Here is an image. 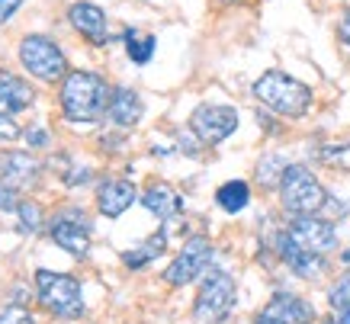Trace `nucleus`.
Segmentation results:
<instances>
[{"mask_svg":"<svg viewBox=\"0 0 350 324\" xmlns=\"http://www.w3.org/2000/svg\"><path fill=\"white\" fill-rule=\"evenodd\" d=\"M113 90L100 74L71 71L62 84V109L71 122H96L109 109Z\"/></svg>","mask_w":350,"mask_h":324,"instance_id":"1","label":"nucleus"},{"mask_svg":"<svg viewBox=\"0 0 350 324\" xmlns=\"http://www.w3.org/2000/svg\"><path fill=\"white\" fill-rule=\"evenodd\" d=\"M254 96L267 109H273L280 116H289V119L306 116L308 106H312V90L302 81H296V77H289L283 71L260 74L254 81Z\"/></svg>","mask_w":350,"mask_h":324,"instance_id":"2","label":"nucleus"},{"mask_svg":"<svg viewBox=\"0 0 350 324\" xmlns=\"http://www.w3.org/2000/svg\"><path fill=\"white\" fill-rule=\"evenodd\" d=\"M280 199H283V209L293 212V215H315L328 206V193L306 164H289L283 170Z\"/></svg>","mask_w":350,"mask_h":324,"instance_id":"3","label":"nucleus"},{"mask_svg":"<svg viewBox=\"0 0 350 324\" xmlns=\"http://www.w3.org/2000/svg\"><path fill=\"white\" fill-rule=\"evenodd\" d=\"M234 308V280L222 270H213L200 286V295L193 302V321L196 324H219Z\"/></svg>","mask_w":350,"mask_h":324,"instance_id":"4","label":"nucleus"},{"mask_svg":"<svg viewBox=\"0 0 350 324\" xmlns=\"http://www.w3.org/2000/svg\"><path fill=\"white\" fill-rule=\"evenodd\" d=\"M39 282V299L49 312H55L58 318H77L84 312V295H81V282L75 276H64V273L52 270H39L36 273Z\"/></svg>","mask_w":350,"mask_h":324,"instance_id":"5","label":"nucleus"},{"mask_svg":"<svg viewBox=\"0 0 350 324\" xmlns=\"http://www.w3.org/2000/svg\"><path fill=\"white\" fill-rule=\"evenodd\" d=\"M20 62L29 74H36L39 81H58L68 71V62H64V52L52 39L45 36H26L20 42Z\"/></svg>","mask_w":350,"mask_h":324,"instance_id":"6","label":"nucleus"},{"mask_svg":"<svg viewBox=\"0 0 350 324\" xmlns=\"http://www.w3.org/2000/svg\"><path fill=\"white\" fill-rule=\"evenodd\" d=\"M190 129L202 145H219V141H225L238 129V113L232 106H222V103H202L193 109Z\"/></svg>","mask_w":350,"mask_h":324,"instance_id":"7","label":"nucleus"},{"mask_svg":"<svg viewBox=\"0 0 350 324\" xmlns=\"http://www.w3.org/2000/svg\"><path fill=\"white\" fill-rule=\"evenodd\" d=\"M209 263H213V244H209V238H190L183 244V251L177 254V260L167 267L164 280L170 286H187L196 276H202Z\"/></svg>","mask_w":350,"mask_h":324,"instance_id":"8","label":"nucleus"},{"mask_svg":"<svg viewBox=\"0 0 350 324\" xmlns=\"http://www.w3.org/2000/svg\"><path fill=\"white\" fill-rule=\"evenodd\" d=\"M289 238L312 254H325L338 244V231H334L331 221H321L315 215H296L293 225H289Z\"/></svg>","mask_w":350,"mask_h":324,"instance_id":"9","label":"nucleus"},{"mask_svg":"<svg viewBox=\"0 0 350 324\" xmlns=\"http://www.w3.org/2000/svg\"><path fill=\"white\" fill-rule=\"evenodd\" d=\"M52 238L55 244H62L64 251L75 254V257H84L90 251V228H87L84 215H62V219H55Z\"/></svg>","mask_w":350,"mask_h":324,"instance_id":"10","label":"nucleus"},{"mask_svg":"<svg viewBox=\"0 0 350 324\" xmlns=\"http://www.w3.org/2000/svg\"><path fill=\"white\" fill-rule=\"evenodd\" d=\"M68 20L81 36H87L94 45H107L109 32H107V13L94 7V3H75L68 10Z\"/></svg>","mask_w":350,"mask_h":324,"instance_id":"11","label":"nucleus"},{"mask_svg":"<svg viewBox=\"0 0 350 324\" xmlns=\"http://www.w3.org/2000/svg\"><path fill=\"white\" fill-rule=\"evenodd\" d=\"M276 247H280V257L293 267V273H299V276H306V280H312V276H319L321 270H325V260H321V254H312L306 251L302 244H296V241L286 234H280V241H276Z\"/></svg>","mask_w":350,"mask_h":324,"instance_id":"12","label":"nucleus"},{"mask_svg":"<svg viewBox=\"0 0 350 324\" xmlns=\"http://www.w3.org/2000/svg\"><path fill=\"white\" fill-rule=\"evenodd\" d=\"M39 177V164L23 151H7L0 154V180L10 187H29Z\"/></svg>","mask_w":350,"mask_h":324,"instance_id":"13","label":"nucleus"},{"mask_svg":"<svg viewBox=\"0 0 350 324\" xmlns=\"http://www.w3.org/2000/svg\"><path fill=\"white\" fill-rule=\"evenodd\" d=\"M32 96L36 94L29 90L26 81H20L10 71H0V116H13L20 109H26L32 103Z\"/></svg>","mask_w":350,"mask_h":324,"instance_id":"14","label":"nucleus"},{"mask_svg":"<svg viewBox=\"0 0 350 324\" xmlns=\"http://www.w3.org/2000/svg\"><path fill=\"white\" fill-rule=\"evenodd\" d=\"M135 199H138V193L129 180H109V183H103V189H100V212H103L107 219H119Z\"/></svg>","mask_w":350,"mask_h":324,"instance_id":"15","label":"nucleus"},{"mask_svg":"<svg viewBox=\"0 0 350 324\" xmlns=\"http://www.w3.org/2000/svg\"><path fill=\"white\" fill-rule=\"evenodd\" d=\"M264 314L267 318H276V321H283V324H308L315 312H312L299 295L280 293V295H273V302L264 308Z\"/></svg>","mask_w":350,"mask_h":324,"instance_id":"16","label":"nucleus"},{"mask_svg":"<svg viewBox=\"0 0 350 324\" xmlns=\"http://www.w3.org/2000/svg\"><path fill=\"white\" fill-rule=\"evenodd\" d=\"M109 119L116 122V126L122 129H132L142 119V113H145V106H142V100H138L135 90H113V100H109Z\"/></svg>","mask_w":350,"mask_h":324,"instance_id":"17","label":"nucleus"},{"mask_svg":"<svg viewBox=\"0 0 350 324\" xmlns=\"http://www.w3.org/2000/svg\"><path fill=\"white\" fill-rule=\"evenodd\" d=\"M142 206L151 212V215H158L161 221H167V219H174L177 212H180V196L174 193V189L167 187V183H158V187H151L145 196H142Z\"/></svg>","mask_w":350,"mask_h":324,"instance_id":"18","label":"nucleus"},{"mask_svg":"<svg viewBox=\"0 0 350 324\" xmlns=\"http://www.w3.org/2000/svg\"><path fill=\"white\" fill-rule=\"evenodd\" d=\"M215 202L222 206L225 212H241L247 202H251V187L244 183V180H228L222 187L215 189Z\"/></svg>","mask_w":350,"mask_h":324,"instance_id":"19","label":"nucleus"},{"mask_svg":"<svg viewBox=\"0 0 350 324\" xmlns=\"http://www.w3.org/2000/svg\"><path fill=\"white\" fill-rule=\"evenodd\" d=\"M164 244H167V234L164 231H158V234H151L142 247H135V251H129L122 260H126V267H145L148 260H154L161 251H164Z\"/></svg>","mask_w":350,"mask_h":324,"instance_id":"20","label":"nucleus"},{"mask_svg":"<svg viewBox=\"0 0 350 324\" xmlns=\"http://www.w3.org/2000/svg\"><path fill=\"white\" fill-rule=\"evenodd\" d=\"M126 52L135 64H148L154 55V36H138V32H126Z\"/></svg>","mask_w":350,"mask_h":324,"instance_id":"21","label":"nucleus"},{"mask_svg":"<svg viewBox=\"0 0 350 324\" xmlns=\"http://www.w3.org/2000/svg\"><path fill=\"white\" fill-rule=\"evenodd\" d=\"M286 167H289V164L280 154H270V157H264V161L257 164V180H260L264 187H273V183H280V180H283V170H286Z\"/></svg>","mask_w":350,"mask_h":324,"instance_id":"22","label":"nucleus"},{"mask_svg":"<svg viewBox=\"0 0 350 324\" xmlns=\"http://www.w3.org/2000/svg\"><path fill=\"white\" fill-rule=\"evenodd\" d=\"M319 157L328 164V167L350 170V145H325L319 151Z\"/></svg>","mask_w":350,"mask_h":324,"instance_id":"23","label":"nucleus"},{"mask_svg":"<svg viewBox=\"0 0 350 324\" xmlns=\"http://www.w3.org/2000/svg\"><path fill=\"white\" fill-rule=\"evenodd\" d=\"M328 302L334 312H344L350 305V276H344V280H338V286L328 293Z\"/></svg>","mask_w":350,"mask_h":324,"instance_id":"24","label":"nucleus"},{"mask_svg":"<svg viewBox=\"0 0 350 324\" xmlns=\"http://www.w3.org/2000/svg\"><path fill=\"white\" fill-rule=\"evenodd\" d=\"M0 324H36V321H32L29 308H23V305H3L0 308Z\"/></svg>","mask_w":350,"mask_h":324,"instance_id":"25","label":"nucleus"},{"mask_svg":"<svg viewBox=\"0 0 350 324\" xmlns=\"http://www.w3.org/2000/svg\"><path fill=\"white\" fill-rule=\"evenodd\" d=\"M16 209H20V215H23V228L26 231H36L42 225V209H39L36 202H20Z\"/></svg>","mask_w":350,"mask_h":324,"instance_id":"26","label":"nucleus"},{"mask_svg":"<svg viewBox=\"0 0 350 324\" xmlns=\"http://www.w3.org/2000/svg\"><path fill=\"white\" fill-rule=\"evenodd\" d=\"M16 206H20V202H16V189L0 180V212H10V209H16Z\"/></svg>","mask_w":350,"mask_h":324,"instance_id":"27","label":"nucleus"},{"mask_svg":"<svg viewBox=\"0 0 350 324\" xmlns=\"http://www.w3.org/2000/svg\"><path fill=\"white\" fill-rule=\"evenodd\" d=\"M16 135H20V126L13 122L10 116H0V141H13Z\"/></svg>","mask_w":350,"mask_h":324,"instance_id":"28","label":"nucleus"},{"mask_svg":"<svg viewBox=\"0 0 350 324\" xmlns=\"http://www.w3.org/2000/svg\"><path fill=\"white\" fill-rule=\"evenodd\" d=\"M23 0H0V23H7L16 13V7H20Z\"/></svg>","mask_w":350,"mask_h":324,"instance_id":"29","label":"nucleus"},{"mask_svg":"<svg viewBox=\"0 0 350 324\" xmlns=\"http://www.w3.org/2000/svg\"><path fill=\"white\" fill-rule=\"evenodd\" d=\"M338 36H340V42H344V45H350V10L344 13V20H340Z\"/></svg>","mask_w":350,"mask_h":324,"instance_id":"30","label":"nucleus"},{"mask_svg":"<svg viewBox=\"0 0 350 324\" xmlns=\"http://www.w3.org/2000/svg\"><path fill=\"white\" fill-rule=\"evenodd\" d=\"M26 138H29V145H45V141H49V135H45L42 129H32Z\"/></svg>","mask_w":350,"mask_h":324,"instance_id":"31","label":"nucleus"},{"mask_svg":"<svg viewBox=\"0 0 350 324\" xmlns=\"http://www.w3.org/2000/svg\"><path fill=\"white\" fill-rule=\"evenodd\" d=\"M340 314V318H338V324H350V305H347V308H344V312H338Z\"/></svg>","mask_w":350,"mask_h":324,"instance_id":"32","label":"nucleus"},{"mask_svg":"<svg viewBox=\"0 0 350 324\" xmlns=\"http://www.w3.org/2000/svg\"><path fill=\"white\" fill-rule=\"evenodd\" d=\"M257 324H283V321H276V318H267V314H260V321Z\"/></svg>","mask_w":350,"mask_h":324,"instance_id":"33","label":"nucleus"}]
</instances>
